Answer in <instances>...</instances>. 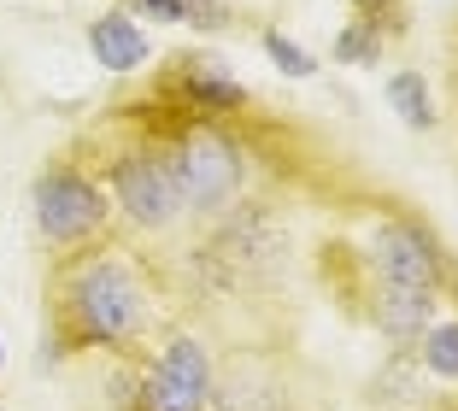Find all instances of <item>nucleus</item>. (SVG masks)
Segmentation results:
<instances>
[{"mask_svg":"<svg viewBox=\"0 0 458 411\" xmlns=\"http://www.w3.org/2000/svg\"><path fill=\"white\" fill-rule=\"evenodd\" d=\"M47 318H54V347L65 353L130 347L153 318V288L123 247L89 241L71 247L47 277Z\"/></svg>","mask_w":458,"mask_h":411,"instance_id":"1","label":"nucleus"},{"mask_svg":"<svg viewBox=\"0 0 458 411\" xmlns=\"http://www.w3.org/2000/svg\"><path fill=\"white\" fill-rule=\"evenodd\" d=\"M112 200H118V218L141 235H171L182 218H189V200H182V183H176L171 147L141 141L130 153L112 159Z\"/></svg>","mask_w":458,"mask_h":411,"instance_id":"2","label":"nucleus"},{"mask_svg":"<svg viewBox=\"0 0 458 411\" xmlns=\"http://www.w3.org/2000/svg\"><path fill=\"white\" fill-rule=\"evenodd\" d=\"M288 259V229L270 206H235V212L217 218V235L200 247V265H212L229 288H247V282H270Z\"/></svg>","mask_w":458,"mask_h":411,"instance_id":"3","label":"nucleus"},{"mask_svg":"<svg viewBox=\"0 0 458 411\" xmlns=\"http://www.w3.org/2000/svg\"><path fill=\"white\" fill-rule=\"evenodd\" d=\"M171 165H176V183H182L189 212H200V218H224L247 188V153L217 124H194L171 147Z\"/></svg>","mask_w":458,"mask_h":411,"instance_id":"4","label":"nucleus"},{"mask_svg":"<svg viewBox=\"0 0 458 411\" xmlns=\"http://www.w3.org/2000/svg\"><path fill=\"white\" fill-rule=\"evenodd\" d=\"M106 224H112V200L89 171H77V165L41 171V183H36V229H41L47 247H59V253L89 247V241L106 235Z\"/></svg>","mask_w":458,"mask_h":411,"instance_id":"5","label":"nucleus"},{"mask_svg":"<svg viewBox=\"0 0 458 411\" xmlns=\"http://www.w3.org/2000/svg\"><path fill=\"white\" fill-rule=\"evenodd\" d=\"M212 399V358L194 335H171L165 353L148 364V376L135 382L130 411H206Z\"/></svg>","mask_w":458,"mask_h":411,"instance_id":"6","label":"nucleus"},{"mask_svg":"<svg viewBox=\"0 0 458 411\" xmlns=\"http://www.w3.org/2000/svg\"><path fill=\"white\" fill-rule=\"evenodd\" d=\"M370 270L382 282H405V288H441V247L429 241L423 224H405V218H388L370 235Z\"/></svg>","mask_w":458,"mask_h":411,"instance_id":"7","label":"nucleus"},{"mask_svg":"<svg viewBox=\"0 0 458 411\" xmlns=\"http://www.w3.org/2000/svg\"><path fill=\"white\" fill-rule=\"evenodd\" d=\"M217 411H294L288 382L276 371H265L259 358H235L229 371H212V399Z\"/></svg>","mask_w":458,"mask_h":411,"instance_id":"8","label":"nucleus"},{"mask_svg":"<svg viewBox=\"0 0 458 411\" xmlns=\"http://www.w3.org/2000/svg\"><path fill=\"white\" fill-rule=\"evenodd\" d=\"M370 318H377V330L388 335L394 347H411V341H418V335L435 323V294L377 277V288H370Z\"/></svg>","mask_w":458,"mask_h":411,"instance_id":"9","label":"nucleus"},{"mask_svg":"<svg viewBox=\"0 0 458 411\" xmlns=\"http://www.w3.org/2000/svg\"><path fill=\"white\" fill-rule=\"evenodd\" d=\"M89 47H95V59L106 71H141L148 65V36H141V30L130 24V18L123 13H106V18H95V24H89Z\"/></svg>","mask_w":458,"mask_h":411,"instance_id":"10","label":"nucleus"},{"mask_svg":"<svg viewBox=\"0 0 458 411\" xmlns=\"http://www.w3.org/2000/svg\"><path fill=\"white\" fill-rule=\"evenodd\" d=\"M182 107H189V112H242L247 89L229 77L224 65H200V59H189V65H182Z\"/></svg>","mask_w":458,"mask_h":411,"instance_id":"11","label":"nucleus"},{"mask_svg":"<svg viewBox=\"0 0 458 411\" xmlns=\"http://www.w3.org/2000/svg\"><path fill=\"white\" fill-rule=\"evenodd\" d=\"M388 100L411 130H435V100H429V82H423L418 71H400V77L388 82Z\"/></svg>","mask_w":458,"mask_h":411,"instance_id":"12","label":"nucleus"},{"mask_svg":"<svg viewBox=\"0 0 458 411\" xmlns=\"http://www.w3.org/2000/svg\"><path fill=\"white\" fill-rule=\"evenodd\" d=\"M418 341H423V364H429V376L458 382V323H429Z\"/></svg>","mask_w":458,"mask_h":411,"instance_id":"13","label":"nucleus"},{"mask_svg":"<svg viewBox=\"0 0 458 411\" xmlns=\"http://www.w3.org/2000/svg\"><path fill=\"white\" fill-rule=\"evenodd\" d=\"M377 54H382V41H377V30H370V24L341 30V41H335V59H341V65H370Z\"/></svg>","mask_w":458,"mask_h":411,"instance_id":"14","label":"nucleus"},{"mask_svg":"<svg viewBox=\"0 0 458 411\" xmlns=\"http://www.w3.org/2000/svg\"><path fill=\"white\" fill-rule=\"evenodd\" d=\"M265 54L276 59V71H288V77H311V71H318V65H311V54H306V47H294L283 30H265Z\"/></svg>","mask_w":458,"mask_h":411,"instance_id":"15","label":"nucleus"},{"mask_svg":"<svg viewBox=\"0 0 458 411\" xmlns=\"http://www.w3.org/2000/svg\"><path fill=\"white\" fill-rule=\"evenodd\" d=\"M182 24L217 30V24H224V13H217V0H182Z\"/></svg>","mask_w":458,"mask_h":411,"instance_id":"16","label":"nucleus"},{"mask_svg":"<svg viewBox=\"0 0 458 411\" xmlns=\"http://www.w3.org/2000/svg\"><path fill=\"white\" fill-rule=\"evenodd\" d=\"M130 6H141V13L159 18V24H182V0H130Z\"/></svg>","mask_w":458,"mask_h":411,"instance_id":"17","label":"nucleus"},{"mask_svg":"<svg viewBox=\"0 0 458 411\" xmlns=\"http://www.w3.org/2000/svg\"><path fill=\"white\" fill-rule=\"evenodd\" d=\"M359 6H364V13H377V0H359Z\"/></svg>","mask_w":458,"mask_h":411,"instance_id":"18","label":"nucleus"},{"mask_svg":"<svg viewBox=\"0 0 458 411\" xmlns=\"http://www.w3.org/2000/svg\"><path fill=\"white\" fill-rule=\"evenodd\" d=\"M0 364H6V347H0Z\"/></svg>","mask_w":458,"mask_h":411,"instance_id":"19","label":"nucleus"}]
</instances>
